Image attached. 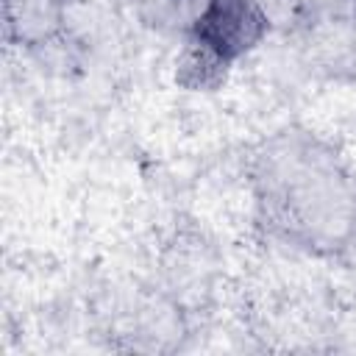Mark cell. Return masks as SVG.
<instances>
[{"mask_svg":"<svg viewBox=\"0 0 356 356\" xmlns=\"http://www.w3.org/2000/svg\"><path fill=\"white\" fill-rule=\"evenodd\" d=\"M253 192L267 225L309 253H342L356 242V181L317 136L284 131L253 159Z\"/></svg>","mask_w":356,"mask_h":356,"instance_id":"1","label":"cell"}]
</instances>
